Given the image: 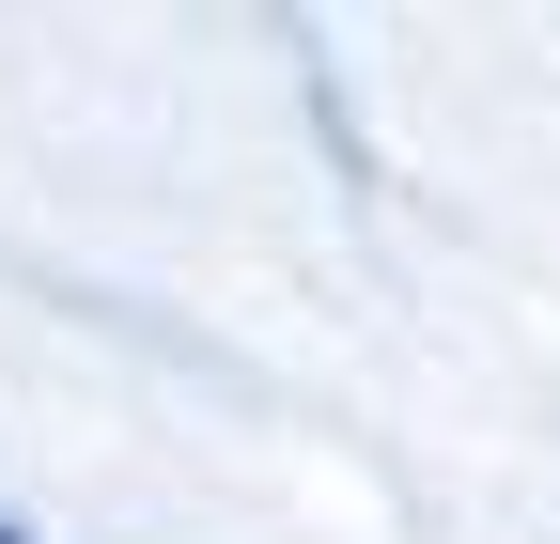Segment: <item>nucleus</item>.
I'll list each match as a JSON object with an SVG mask.
<instances>
[{
	"mask_svg": "<svg viewBox=\"0 0 560 544\" xmlns=\"http://www.w3.org/2000/svg\"><path fill=\"white\" fill-rule=\"evenodd\" d=\"M0 544H32V529H0Z\"/></svg>",
	"mask_w": 560,
	"mask_h": 544,
	"instance_id": "nucleus-1",
	"label": "nucleus"
}]
</instances>
